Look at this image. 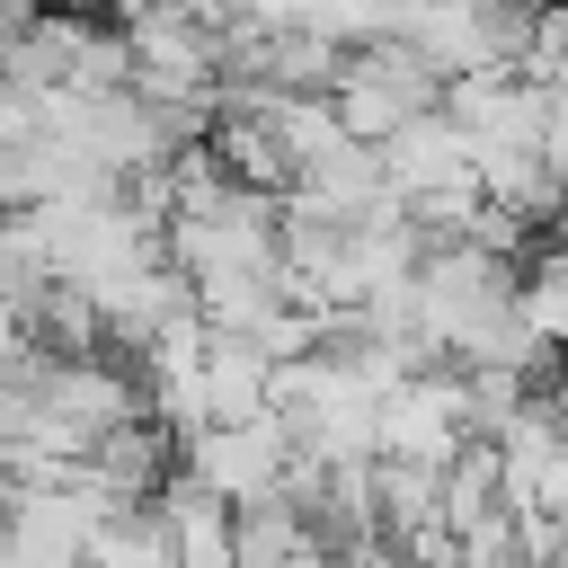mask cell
Returning a JSON list of instances; mask_svg holds the SVG:
<instances>
[{
	"instance_id": "1",
	"label": "cell",
	"mask_w": 568,
	"mask_h": 568,
	"mask_svg": "<svg viewBox=\"0 0 568 568\" xmlns=\"http://www.w3.org/2000/svg\"><path fill=\"white\" fill-rule=\"evenodd\" d=\"M435 106H444V80H435L399 36L346 53V71L328 80V115H337V133L364 142V151H382L399 124H417V115H435Z\"/></svg>"
},
{
	"instance_id": "2",
	"label": "cell",
	"mask_w": 568,
	"mask_h": 568,
	"mask_svg": "<svg viewBox=\"0 0 568 568\" xmlns=\"http://www.w3.org/2000/svg\"><path fill=\"white\" fill-rule=\"evenodd\" d=\"M293 462H302V444H293V426H284L275 408L248 417V426H195V435H178V470H186L204 497H222L231 515L284 497V488H293Z\"/></svg>"
},
{
	"instance_id": "3",
	"label": "cell",
	"mask_w": 568,
	"mask_h": 568,
	"mask_svg": "<svg viewBox=\"0 0 568 568\" xmlns=\"http://www.w3.org/2000/svg\"><path fill=\"white\" fill-rule=\"evenodd\" d=\"M470 444V390L462 364H426L408 373L382 417H373V462H408V470H453V453Z\"/></svg>"
},
{
	"instance_id": "4",
	"label": "cell",
	"mask_w": 568,
	"mask_h": 568,
	"mask_svg": "<svg viewBox=\"0 0 568 568\" xmlns=\"http://www.w3.org/2000/svg\"><path fill=\"white\" fill-rule=\"evenodd\" d=\"M470 178V142H462V124L435 106V115H417V124H399L390 142H382V186H390V204H417V195H444V186H462Z\"/></svg>"
},
{
	"instance_id": "5",
	"label": "cell",
	"mask_w": 568,
	"mask_h": 568,
	"mask_svg": "<svg viewBox=\"0 0 568 568\" xmlns=\"http://www.w3.org/2000/svg\"><path fill=\"white\" fill-rule=\"evenodd\" d=\"M266 382H275V364H266L248 337H213V328H204V364H195L204 426H248V417H266Z\"/></svg>"
},
{
	"instance_id": "6",
	"label": "cell",
	"mask_w": 568,
	"mask_h": 568,
	"mask_svg": "<svg viewBox=\"0 0 568 568\" xmlns=\"http://www.w3.org/2000/svg\"><path fill=\"white\" fill-rule=\"evenodd\" d=\"M231 18H240V27L284 36V27H302V18H311V0H231Z\"/></svg>"
},
{
	"instance_id": "7",
	"label": "cell",
	"mask_w": 568,
	"mask_h": 568,
	"mask_svg": "<svg viewBox=\"0 0 568 568\" xmlns=\"http://www.w3.org/2000/svg\"><path fill=\"white\" fill-rule=\"evenodd\" d=\"M44 9H89V0H44Z\"/></svg>"
},
{
	"instance_id": "8",
	"label": "cell",
	"mask_w": 568,
	"mask_h": 568,
	"mask_svg": "<svg viewBox=\"0 0 568 568\" xmlns=\"http://www.w3.org/2000/svg\"><path fill=\"white\" fill-rule=\"evenodd\" d=\"M532 9H568V0H532Z\"/></svg>"
}]
</instances>
